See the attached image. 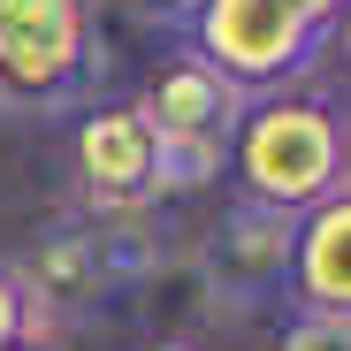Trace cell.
<instances>
[{
	"label": "cell",
	"mask_w": 351,
	"mask_h": 351,
	"mask_svg": "<svg viewBox=\"0 0 351 351\" xmlns=\"http://www.w3.org/2000/svg\"><path fill=\"white\" fill-rule=\"evenodd\" d=\"M229 176H237L245 206L306 221L313 206L351 191V123L321 92L245 99V123L229 138Z\"/></svg>",
	"instance_id": "cell-1"
},
{
	"label": "cell",
	"mask_w": 351,
	"mask_h": 351,
	"mask_svg": "<svg viewBox=\"0 0 351 351\" xmlns=\"http://www.w3.org/2000/svg\"><path fill=\"white\" fill-rule=\"evenodd\" d=\"M343 8L351 0H206L191 16V53L237 99H267L313 69Z\"/></svg>",
	"instance_id": "cell-2"
},
{
	"label": "cell",
	"mask_w": 351,
	"mask_h": 351,
	"mask_svg": "<svg viewBox=\"0 0 351 351\" xmlns=\"http://www.w3.org/2000/svg\"><path fill=\"white\" fill-rule=\"evenodd\" d=\"M130 107L145 114L153 138H160V199L199 191L206 176L229 168V138H237V123H245V99L229 92V84L199 62V53L160 62L153 84H145Z\"/></svg>",
	"instance_id": "cell-3"
},
{
	"label": "cell",
	"mask_w": 351,
	"mask_h": 351,
	"mask_svg": "<svg viewBox=\"0 0 351 351\" xmlns=\"http://www.w3.org/2000/svg\"><path fill=\"white\" fill-rule=\"evenodd\" d=\"M92 69V0H0V107H53Z\"/></svg>",
	"instance_id": "cell-4"
},
{
	"label": "cell",
	"mask_w": 351,
	"mask_h": 351,
	"mask_svg": "<svg viewBox=\"0 0 351 351\" xmlns=\"http://www.w3.org/2000/svg\"><path fill=\"white\" fill-rule=\"evenodd\" d=\"M145 260L153 252L138 245V221H62V229H46L38 252L16 267V290L31 298V321L38 313H84L107 290L138 282Z\"/></svg>",
	"instance_id": "cell-5"
},
{
	"label": "cell",
	"mask_w": 351,
	"mask_h": 351,
	"mask_svg": "<svg viewBox=\"0 0 351 351\" xmlns=\"http://www.w3.org/2000/svg\"><path fill=\"white\" fill-rule=\"evenodd\" d=\"M77 176L99 221H138L160 206V138L138 107H99L77 123Z\"/></svg>",
	"instance_id": "cell-6"
},
{
	"label": "cell",
	"mask_w": 351,
	"mask_h": 351,
	"mask_svg": "<svg viewBox=\"0 0 351 351\" xmlns=\"http://www.w3.org/2000/svg\"><path fill=\"white\" fill-rule=\"evenodd\" d=\"M290 252H298V221L267 214V206H229L214 221V237L199 252L214 298L229 306H260V298H290Z\"/></svg>",
	"instance_id": "cell-7"
},
{
	"label": "cell",
	"mask_w": 351,
	"mask_h": 351,
	"mask_svg": "<svg viewBox=\"0 0 351 351\" xmlns=\"http://www.w3.org/2000/svg\"><path fill=\"white\" fill-rule=\"evenodd\" d=\"M290 298H298V313H313V321H343L351 328V191L298 221Z\"/></svg>",
	"instance_id": "cell-8"
},
{
	"label": "cell",
	"mask_w": 351,
	"mask_h": 351,
	"mask_svg": "<svg viewBox=\"0 0 351 351\" xmlns=\"http://www.w3.org/2000/svg\"><path fill=\"white\" fill-rule=\"evenodd\" d=\"M275 351H351V328H343V321H313V313H298V321L275 336Z\"/></svg>",
	"instance_id": "cell-9"
},
{
	"label": "cell",
	"mask_w": 351,
	"mask_h": 351,
	"mask_svg": "<svg viewBox=\"0 0 351 351\" xmlns=\"http://www.w3.org/2000/svg\"><path fill=\"white\" fill-rule=\"evenodd\" d=\"M31 328H38V321H31V298L16 290V275L0 267V351H8V343H23Z\"/></svg>",
	"instance_id": "cell-10"
},
{
	"label": "cell",
	"mask_w": 351,
	"mask_h": 351,
	"mask_svg": "<svg viewBox=\"0 0 351 351\" xmlns=\"http://www.w3.org/2000/svg\"><path fill=\"white\" fill-rule=\"evenodd\" d=\"M328 53H336V77L351 84V8L336 16V31H328Z\"/></svg>",
	"instance_id": "cell-11"
},
{
	"label": "cell",
	"mask_w": 351,
	"mask_h": 351,
	"mask_svg": "<svg viewBox=\"0 0 351 351\" xmlns=\"http://www.w3.org/2000/svg\"><path fill=\"white\" fill-rule=\"evenodd\" d=\"M145 8H153V16H176V23H191V16L206 8V0H145Z\"/></svg>",
	"instance_id": "cell-12"
},
{
	"label": "cell",
	"mask_w": 351,
	"mask_h": 351,
	"mask_svg": "<svg viewBox=\"0 0 351 351\" xmlns=\"http://www.w3.org/2000/svg\"><path fill=\"white\" fill-rule=\"evenodd\" d=\"M8 351H38V336H23V343H8Z\"/></svg>",
	"instance_id": "cell-13"
},
{
	"label": "cell",
	"mask_w": 351,
	"mask_h": 351,
	"mask_svg": "<svg viewBox=\"0 0 351 351\" xmlns=\"http://www.w3.org/2000/svg\"><path fill=\"white\" fill-rule=\"evenodd\" d=\"M160 351H199V343H160Z\"/></svg>",
	"instance_id": "cell-14"
}]
</instances>
